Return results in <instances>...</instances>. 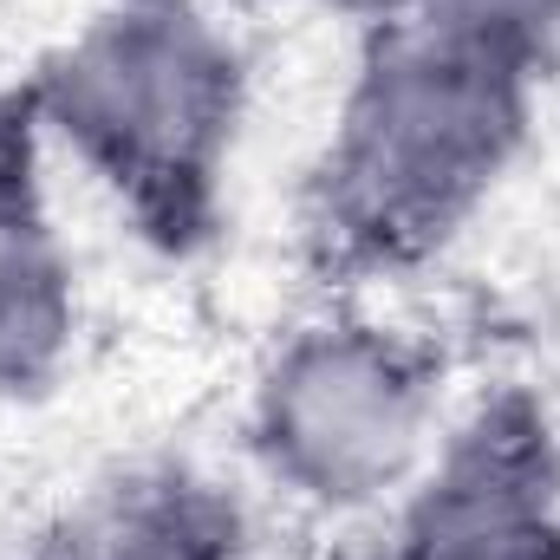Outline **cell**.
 Instances as JSON below:
<instances>
[{
	"label": "cell",
	"instance_id": "cell-5",
	"mask_svg": "<svg viewBox=\"0 0 560 560\" xmlns=\"http://www.w3.org/2000/svg\"><path fill=\"white\" fill-rule=\"evenodd\" d=\"M85 346V275L26 79L0 85V405H46Z\"/></svg>",
	"mask_w": 560,
	"mask_h": 560
},
{
	"label": "cell",
	"instance_id": "cell-3",
	"mask_svg": "<svg viewBox=\"0 0 560 560\" xmlns=\"http://www.w3.org/2000/svg\"><path fill=\"white\" fill-rule=\"evenodd\" d=\"M450 418V352L365 293H332L255 359L242 456L293 515L372 528L423 476Z\"/></svg>",
	"mask_w": 560,
	"mask_h": 560
},
{
	"label": "cell",
	"instance_id": "cell-9",
	"mask_svg": "<svg viewBox=\"0 0 560 560\" xmlns=\"http://www.w3.org/2000/svg\"><path fill=\"white\" fill-rule=\"evenodd\" d=\"M502 7H509V13L535 33V46H541V52L560 66V0H502Z\"/></svg>",
	"mask_w": 560,
	"mask_h": 560
},
{
	"label": "cell",
	"instance_id": "cell-1",
	"mask_svg": "<svg viewBox=\"0 0 560 560\" xmlns=\"http://www.w3.org/2000/svg\"><path fill=\"white\" fill-rule=\"evenodd\" d=\"M555 59L502 0H450L352 33V66L300 183V248L332 293L456 255L541 131Z\"/></svg>",
	"mask_w": 560,
	"mask_h": 560
},
{
	"label": "cell",
	"instance_id": "cell-6",
	"mask_svg": "<svg viewBox=\"0 0 560 560\" xmlns=\"http://www.w3.org/2000/svg\"><path fill=\"white\" fill-rule=\"evenodd\" d=\"M20 560H261L242 495L176 456L131 463L59 509Z\"/></svg>",
	"mask_w": 560,
	"mask_h": 560
},
{
	"label": "cell",
	"instance_id": "cell-7",
	"mask_svg": "<svg viewBox=\"0 0 560 560\" xmlns=\"http://www.w3.org/2000/svg\"><path fill=\"white\" fill-rule=\"evenodd\" d=\"M515 293H522V326H528L541 365L560 372V215L528 242L522 275H515Z\"/></svg>",
	"mask_w": 560,
	"mask_h": 560
},
{
	"label": "cell",
	"instance_id": "cell-4",
	"mask_svg": "<svg viewBox=\"0 0 560 560\" xmlns=\"http://www.w3.org/2000/svg\"><path fill=\"white\" fill-rule=\"evenodd\" d=\"M372 560H560V423L535 385L463 405L423 476L372 522Z\"/></svg>",
	"mask_w": 560,
	"mask_h": 560
},
{
	"label": "cell",
	"instance_id": "cell-8",
	"mask_svg": "<svg viewBox=\"0 0 560 560\" xmlns=\"http://www.w3.org/2000/svg\"><path fill=\"white\" fill-rule=\"evenodd\" d=\"M293 7H313V13H326V20H339V26H352V33H372V26H385V20H411V13L450 7V0H293Z\"/></svg>",
	"mask_w": 560,
	"mask_h": 560
},
{
	"label": "cell",
	"instance_id": "cell-2",
	"mask_svg": "<svg viewBox=\"0 0 560 560\" xmlns=\"http://www.w3.org/2000/svg\"><path fill=\"white\" fill-rule=\"evenodd\" d=\"M46 150L66 156L150 255L222 235L248 138L255 59L222 0H98L33 72Z\"/></svg>",
	"mask_w": 560,
	"mask_h": 560
}]
</instances>
